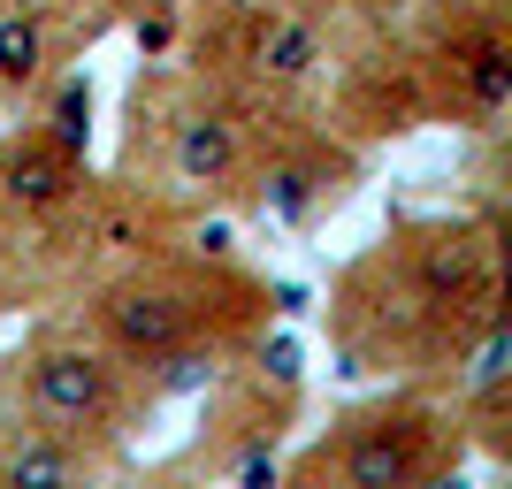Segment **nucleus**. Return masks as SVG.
Masks as SVG:
<instances>
[{
  "mask_svg": "<svg viewBox=\"0 0 512 489\" xmlns=\"http://www.w3.org/2000/svg\"><path fill=\"white\" fill-rule=\"evenodd\" d=\"M23 383H31L39 421H54L62 436H100L115 421V367L85 344H39Z\"/></svg>",
  "mask_w": 512,
  "mask_h": 489,
  "instance_id": "obj_1",
  "label": "nucleus"
},
{
  "mask_svg": "<svg viewBox=\"0 0 512 489\" xmlns=\"http://www.w3.org/2000/svg\"><path fill=\"white\" fill-rule=\"evenodd\" d=\"M428 444H436V428L413 405L360 421L352 444H344V489H413L428 467Z\"/></svg>",
  "mask_w": 512,
  "mask_h": 489,
  "instance_id": "obj_2",
  "label": "nucleus"
},
{
  "mask_svg": "<svg viewBox=\"0 0 512 489\" xmlns=\"http://www.w3.org/2000/svg\"><path fill=\"white\" fill-rule=\"evenodd\" d=\"M100 329L115 337V352H130V360H169L176 344L192 337V306L176 291H161V283H123V291H107Z\"/></svg>",
  "mask_w": 512,
  "mask_h": 489,
  "instance_id": "obj_3",
  "label": "nucleus"
},
{
  "mask_svg": "<svg viewBox=\"0 0 512 489\" xmlns=\"http://www.w3.org/2000/svg\"><path fill=\"white\" fill-rule=\"evenodd\" d=\"M85 184V161H69L62 146H46V138H16V146L0 153V192L16 199L23 214H54L77 199Z\"/></svg>",
  "mask_w": 512,
  "mask_h": 489,
  "instance_id": "obj_4",
  "label": "nucleus"
},
{
  "mask_svg": "<svg viewBox=\"0 0 512 489\" xmlns=\"http://www.w3.org/2000/svg\"><path fill=\"white\" fill-rule=\"evenodd\" d=\"M444 69L451 85H459V100L474 107V115H497V107L512 100V46L497 39V31H467V39L444 46Z\"/></svg>",
  "mask_w": 512,
  "mask_h": 489,
  "instance_id": "obj_5",
  "label": "nucleus"
},
{
  "mask_svg": "<svg viewBox=\"0 0 512 489\" xmlns=\"http://www.w3.org/2000/svg\"><path fill=\"white\" fill-rule=\"evenodd\" d=\"M0 489H77V459L46 428H8L0 436Z\"/></svg>",
  "mask_w": 512,
  "mask_h": 489,
  "instance_id": "obj_6",
  "label": "nucleus"
},
{
  "mask_svg": "<svg viewBox=\"0 0 512 489\" xmlns=\"http://www.w3.org/2000/svg\"><path fill=\"white\" fill-rule=\"evenodd\" d=\"M176 169H184V184H230L237 176V123L222 107H199L176 123Z\"/></svg>",
  "mask_w": 512,
  "mask_h": 489,
  "instance_id": "obj_7",
  "label": "nucleus"
},
{
  "mask_svg": "<svg viewBox=\"0 0 512 489\" xmlns=\"http://www.w3.org/2000/svg\"><path fill=\"white\" fill-rule=\"evenodd\" d=\"M321 62V31L299 16H260L253 23V69L268 77V85H299V77H314Z\"/></svg>",
  "mask_w": 512,
  "mask_h": 489,
  "instance_id": "obj_8",
  "label": "nucleus"
},
{
  "mask_svg": "<svg viewBox=\"0 0 512 489\" xmlns=\"http://www.w3.org/2000/svg\"><path fill=\"white\" fill-rule=\"evenodd\" d=\"M421 291L436 298V306H459V298H474L482 291V245H474L467 230H451V237H436V245H428L421 253Z\"/></svg>",
  "mask_w": 512,
  "mask_h": 489,
  "instance_id": "obj_9",
  "label": "nucleus"
},
{
  "mask_svg": "<svg viewBox=\"0 0 512 489\" xmlns=\"http://www.w3.org/2000/svg\"><path fill=\"white\" fill-rule=\"evenodd\" d=\"M46 69V16L39 8H8L0 16V92H23Z\"/></svg>",
  "mask_w": 512,
  "mask_h": 489,
  "instance_id": "obj_10",
  "label": "nucleus"
},
{
  "mask_svg": "<svg viewBox=\"0 0 512 489\" xmlns=\"http://www.w3.org/2000/svg\"><path fill=\"white\" fill-rule=\"evenodd\" d=\"M39 138H46V146H62L69 161H85V146H92V85H85V77H62V85H54V107H46Z\"/></svg>",
  "mask_w": 512,
  "mask_h": 489,
  "instance_id": "obj_11",
  "label": "nucleus"
},
{
  "mask_svg": "<svg viewBox=\"0 0 512 489\" xmlns=\"http://www.w3.org/2000/svg\"><path fill=\"white\" fill-rule=\"evenodd\" d=\"M314 192H321L314 169H299V161H291V169L268 176V192H260V199H268V214H276V222H299V214L314 207Z\"/></svg>",
  "mask_w": 512,
  "mask_h": 489,
  "instance_id": "obj_12",
  "label": "nucleus"
},
{
  "mask_svg": "<svg viewBox=\"0 0 512 489\" xmlns=\"http://www.w3.org/2000/svg\"><path fill=\"white\" fill-rule=\"evenodd\" d=\"M505 352H512V337H505V321H490V337H482V352H474V367H467V383L490 398L497 383H505Z\"/></svg>",
  "mask_w": 512,
  "mask_h": 489,
  "instance_id": "obj_13",
  "label": "nucleus"
},
{
  "mask_svg": "<svg viewBox=\"0 0 512 489\" xmlns=\"http://www.w3.org/2000/svg\"><path fill=\"white\" fill-rule=\"evenodd\" d=\"M138 46H146V54H161V46H169V16H153V23H138Z\"/></svg>",
  "mask_w": 512,
  "mask_h": 489,
  "instance_id": "obj_14",
  "label": "nucleus"
},
{
  "mask_svg": "<svg viewBox=\"0 0 512 489\" xmlns=\"http://www.w3.org/2000/svg\"><path fill=\"white\" fill-rule=\"evenodd\" d=\"M245 489H276V459H253V467H245Z\"/></svg>",
  "mask_w": 512,
  "mask_h": 489,
  "instance_id": "obj_15",
  "label": "nucleus"
}]
</instances>
